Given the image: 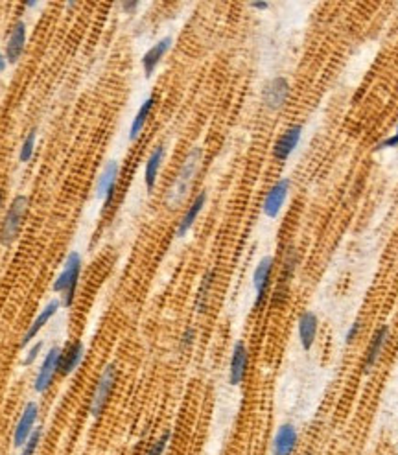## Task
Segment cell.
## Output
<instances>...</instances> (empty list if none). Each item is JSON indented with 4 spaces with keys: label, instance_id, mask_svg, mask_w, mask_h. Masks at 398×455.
<instances>
[{
    "label": "cell",
    "instance_id": "1",
    "mask_svg": "<svg viewBox=\"0 0 398 455\" xmlns=\"http://www.w3.org/2000/svg\"><path fill=\"white\" fill-rule=\"evenodd\" d=\"M205 152L201 146L190 147L189 153L184 155L183 163L179 166L175 177L170 183V186L164 192V205L170 210H177L179 207H183L184 201L189 199L192 186H194L196 179L199 175V170L203 166Z\"/></svg>",
    "mask_w": 398,
    "mask_h": 455
},
{
    "label": "cell",
    "instance_id": "2",
    "mask_svg": "<svg viewBox=\"0 0 398 455\" xmlns=\"http://www.w3.org/2000/svg\"><path fill=\"white\" fill-rule=\"evenodd\" d=\"M83 271V257L79 251H70L65 257L63 267L56 277L52 284V292L58 293L59 301L63 308H72L76 301V292H78L79 278Z\"/></svg>",
    "mask_w": 398,
    "mask_h": 455
},
{
    "label": "cell",
    "instance_id": "3",
    "mask_svg": "<svg viewBox=\"0 0 398 455\" xmlns=\"http://www.w3.org/2000/svg\"><path fill=\"white\" fill-rule=\"evenodd\" d=\"M28 209H30V198L26 194H19L11 199L4 220L0 223V244L4 247H10L19 238L24 220H26Z\"/></svg>",
    "mask_w": 398,
    "mask_h": 455
},
{
    "label": "cell",
    "instance_id": "4",
    "mask_svg": "<svg viewBox=\"0 0 398 455\" xmlns=\"http://www.w3.org/2000/svg\"><path fill=\"white\" fill-rule=\"evenodd\" d=\"M118 365L116 363H107L104 367V371L100 372L98 380L95 383V389L90 392V400H89V413L90 417H102L107 408V404L111 400V394L115 391L116 382H118Z\"/></svg>",
    "mask_w": 398,
    "mask_h": 455
},
{
    "label": "cell",
    "instance_id": "5",
    "mask_svg": "<svg viewBox=\"0 0 398 455\" xmlns=\"http://www.w3.org/2000/svg\"><path fill=\"white\" fill-rule=\"evenodd\" d=\"M298 251L294 246H289L282 255V264H280V273H278L277 278V286L273 289V293L269 295V303H271L273 308H282L286 301H288L289 295V286L294 282L295 275H297L298 269Z\"/></svg>",
    "mask_w": 398,
    "mask_h": 455
},
{
    "label": "cell",
    "instance_id": "6",
    "mask_svg": "<svg viewBox=\"0 0 398 455\" xmlns=\"http://www.w3.org/2000/svg\"><path fill=\"white\" fill-rule=\"evenodd\" d=\"M118 177H120V163L116 159H111L104 164L102 172H100L98 179H96L95 195L104 203V212L111 207L113 199L116 194V184H118Z\"/></svg>",
    "mask_w": 398,
    "mask_h": 455
},
{
    "label": "cell",
    "instance_id": "7",
    "mask_svg": "<svg viewBox=\"0 0 398 455\" xmlns=\"http://www.w3.org/2000/svg\"><path fill=\"white\" fill-rule=\"evenodd\" d=\"M273 273H275V258L262 257L258 260L255 271H253V288H255V308L262 310L269 298V288L273 282Z\"/></svg>",
    "mask_w": 398,
    "mask_h": 455
},
{
    "label": "cell",
    "instance_id": "8",
    "mask_svg": "<svg viewBox=\"0 0 398 455\" xmlns=\"http://www.w3.org/2000/svg\"><path fill=\"white\" fill-rule=\"evenodd\" d=\"M61 351H63L61 346H52L47 352L41 367L37 369V374L33 378V389L37 394H45L54 385V380L59 374V365H61Z\"/></svg>",
    "mask_w": 398,
    "mask_h": 455
},
{
    "label": "cell",
    "instance_id": "9",
    "mask_svg": "<svg viewBox=\"0 0 398 455\" xmlns=\"http://www.w3.org/2000/svg\"><path fill=\"white\" fill-rule=\"evenodd\" d=\"M289 93H292V87H289L288 78L275 76V78H271L264 85L262 105L269 113H278V111L284 109L286 104H288Z\"/></svg>",
    "mask_w": 398,
    "mask_h": 455
},
{
    "label": "cell",
    "instance_id": "10",
    "mask_svg": "<svg viewBox=\"0 0 398 455\" xmlns=\"http://www.w3.org/2000/svg\"><path fill=\"white\" fill-rule=\"evenodd\" d=\"M289 190H292V179L289 177H280L271 184V189L267 190L262 199V214L266 218H269V220L278 218V214L282 212L284 205H286Z\"/></svg>",
    "mask_w": 398,
    "mask_h": 455
},
{
    "label": "cell",
    "instance_id": "11",
    "mask_svg": "<svg viewBox=\"0 0 398 455\" xmlns=\"http://www.w3.org/2000/svg\"><path fill=\"white\" fill-rule=\"evenodd\" d=\"M303 131L304 127L301 124H292L278 135V138L273 144V159L277 163H286L294 155V152L301 144V138H303Z\"/></svg>",
    "mask_w": 398,
    "mask_h": 455
},
{
    "label": "cell",
    "instance_id": "12",
    "mask_svg": "<svg viewBox=\"0 0 398 455\" xmlns=\"http://www.w3.org/2000/svg\"><path fill=\"white\" fill-rule=\"evenodd\" d=\"M389 337H391V330H389L388 325L378 326V328L374 330V334H372L371 341H369V345H367V352L365 356H363L362 363V371L365 376H369V374L374 371V367L378 365V361L382 358L383 351H385Z\"/></svg>",
    "mask_w": 398,
    "mask_h": 455
},
{
    "label": "cell",
    "instance_id": "13",
    "mask_svg": "<svg viewBox=\"0 0 398 455\" xmlns=\"http://www.w3.org/2000/svg\"><path fill=\"white\" fill-rule=\"evenodd\" d=\"M249 346L244 341H236L231 352V361H229V383L232 388H240L249 371Z\"/></svg>",
    "mask_w": 398,
    "mask_h": 455
},
{
    "label": "cell",
    "instance_id": "14",
    "mask_svg": "<svg viewBox=\"0 0 398 455\" xmlns=\"http://www.w3.org/2000/svg\"><path fill=\"white\" fill-rule=\"evenodd\" d=\"M39 411H41V409H39V404L33 402V400L32 402H28L26 406H24V409H22L21 417H19V420H17L15 429H13V446L19 448V450L24 446L28 437L35 431Z\"/></svg>",
    "mask_w": 398,
    "mask_h": 455
},
{
    "label": "cell",
    "instance_id": "15",
    "mask_svg": "<svg viewBox=\"0 0 398 455\" xmlns=\"http://www.w3.org/2000/svg\"><path fill=\"white\" fill-rule=\"evenodd\" d=\"M26 39H28V28L24 21H17L11 26L8 39H6L4 56L8 65H17L21 61L22 54L26 50Z\"/></svg>",
    "mask_w": 398,
    "mask_h": 455
},
{
    "label": "cell",
    "instance_id": "16",
    "mask_svg": "<svg viewBox=\"0 0 398 455\" xmlns=\"http://www.w3.org/2000/svg\"><path fill=\"white\" fill-rule=\"evenodd\" d=\"M59 308H61V301H59V298H54V301H50V303H48L45 308H41V312L35 315V319L30 323L28 330L24 332V335H22L21 349H26V345H32L33 341H35L37 335L41 334V330L45 328V326H47L48 323L54 319V317H56V314L59 312Z\"/></svg>",
    "mask_w": 398,
    "mask_h": 455
},
{
    "label": "cell",
    "instance_id": "17",
    "mask_svg": "<svg viewBox=\"0 0 398 455\" xmlns=\"http://www.w3.org/2000/svg\"><path fill=\"white\" fill-rule=\"evenodd\" d=\"M317 334H319V319H317L315 312H312V310L301 312L297 319V337L303 351L308 352L314 349Z\"/></svg>",
    "mask_w": 398,
    "mask_h": 455
},
{
    "label": "cell",
    "instance_id": "18",
    "mask_svg": "<svg viewBox=\"0 0 398 455\" xmlns=\"http://www.w3.org/2000/svg\"><path fill=\"white\" fill-rule=\"evenodd\" d=\"M207 199H209L207 190H199L198 194L192 198V201H190L186 210H184L183 216H181V220L177 221V227H175V236H177V238H184V236L192 230V227H194L196 221H198L199 214L203 212Z\"/></svg>",
    "mask_w": 398,
    "mask_h": 455
},
{
    "label": "cell",
    "instance_id": "19",
    "mask_svg": "<svg viewBox=\"0 0 398 455\" xmlns=\"http://www.w3.org/2000/svg\"><path fill=\"white\" fill-rule=\"evenodd\" d=\"M298 446V429L295 424H280L273 435V455H294Z\"/></svg>",
    "mask_w": 398,
    "mask_h": 455
},
{
    "label": "cell",
    "instance_id": "20",
    "mask_svg": "<svg viewBox=\"0 0 398 455\" xmlns=\"http://www.w3.org/2000/svg\"><path fill=\"white\" fill-rule=\"evenodd\" d=\"M173 45L172 37H163V39H159L157 42H153L152 47L148 48V52L142 56V68H144V76L148 79L152 78L157 67L161 65V61L164 59L168 52H170V48Z\"/></svg>",
    "mask_w": 398,
    "mask_h": 455
},
{
    "label": "cell",
    "instance_id": "21",
    "mask_svg": "<svg viewBox=\"0 0 398 455\" xmlns=\"http://www.w3.org/2000/svg\"><path fill=\"white\" fill-rule=\"evenodd\" d=\"M164 157H166V146L164 144H157L148 155L146 164H144V184H146L148 194H152L155 186H157L159 172H161V166L164 163Z\"/></svg>",
    "mask_w": 398,
    "mask_h": 455
},
{
    "label": "cell",
    "instance_id": "22",
    "mask_svg": "<svg viewBox=\"0 0 398 455\" xmlns=\"http://www.w3.org/2000/svg\"><path fill=\"white\" fill-rule=\"evenodd\" d=\"M85 358V345L81 340H74L67 343L61 351V365H59V374L61 376H70L72 372L78 371L81 361Z\"/></svg>",
    "mask_w": 398,
    "mask_h": 455
},
{
    "label": "cell",
    "instance_id": "23",
    "mask_svg": "<svg viewBox=\"0 0 398 455\" xmlns=\"http://www.w3.org/2000/svg\"><path fill=\"white\" fill-rule=\"evenodd\" d=\"M155 105H157V96L155 95H150L142 102L138 111H136V115L133 116L132 126H129V135H127L129 142H136L141 138L142 131L146 127L148 120H150V116H152L153 109H155Z\"/></svg>",
    "mask_w": 398,
    "mask_h": 455
},
{
    "label": "cell",
    "instance_id": "24",
    "mask_svg": "<svg viewBox=\"0 0 398 455\" xmlns=\"http://www.w3.org/2000/svg\"><path fill=\"white\" fill-rule=\"evenodd\" d=\"M216 284V269H207L201 277V282L198 286L194 297V308L199 315L205 314L209 310L210 297H212V289Z\"/></svg>",
    "mask_w": 398,
    "mask_h": 455
},
{
    "label": "cell",
    "instance_id": "25",
    "mask_svg": "<svg viewBox=\"0 0 398 455\" xmlns=\"http://www.w3.org/2000/svg\"><path fill=\"white\" fill-rule=\"evenodd\" d=\"M35 146H37V129H30L24 136V141L21 144V150H19V161L22 164H26L32 161L33 153H35Z\"/></svg>",
    "mask_w": 398,
    "mask_h": 455
},
{
    "label": "cell",
    "instance_id": "26",
    "mask_svg": "<svg viewBox=\"0 0 398 455\" xmlns=\"http://www.w3.org/2000/svg\"><path fill=\"white\" fill-rule=\"evenodd\" d=\"M170 440H172V429H164L163 433L159 435L157 439L148 446V450L144 452V455H164L168 445H170Z\"/></svg>",
    "mask_w": 398,
    "mask_h": 455
},
{
    "label": "cell",
    "instance_id": "27",
    "mask_svg": "<svg viewBox=\"0 0 398 455\" xmlns=\"http://www.w3.org/2000/svg\"><path fill=\"white\" fill-rule=\"evenodd\" d=\"M41 440H42V428H35V431L28 437V440L21 448V455H35L37 448L41 446Z\"/></svg>",
    "mask_w": 398,
    "mask_h": 455
},
{
    "label": "cell",
    "instance_id": "28",
    "mask_svg": "<svg viewBox=\"0 0 398 455\" xmlns=\"http://www.w3.org/2000/svg\"><path fill=\"white\" fill-rule=\"evenodd\" d=\"M196 337H198V330H196L194 326H186V328L183 330L181 337H179V349L183 352L190 351V349L194 346Z\"/></svg>",
    "mask_w": 398,
    "mask_h": 455
},
{
    "label": "cell",
    "instance_id": "29",
    "mask_svg": "<svg viewBox=\"0 0 398 455\" xmlns=\"http://www.w3.org/2000/svg\"><path fill=\"white\" fill-rule=\"evenodd\" d=\"M42 346H45V341L42 340L33 341L32 346L28 349L26 356H24V360H22V365H32V363H35V360L39 358V354H41Z\"/></svg>",
    "mask_w": 398,
    "mask_h": 455
},
{
    "label": "cell",
    "instance_id": "30",
    "mask_svg": "<svg viewBox=\"0 0 398 455\" xmlns=\"http://www.w3.org/2000/svg\"><path fill=\"white\" fill-rule=\"evenodd\" d=\"M362 328H363V323L360 319H356L354 323H351V326H349V330H347L345 334V345L351 346L354 341L360 337V334H362Z\"/></svg>",
    "mask_w": 398,
    "mask_h": 455
},
{
    "label": "cell",
    "instance_id": "31",
    "mask_svg": "<svg viewBox=\"0 0 398 455\" xmlns=\"http://www.w3.org/2000/svg\"><path fill=\"white\" fill-rule=\"evenodd\" d=\"M398 146V126L397 129H395V133L391 136H388V138H383V141H380L374 146V152H383V150H391V147H397Z\"/></svg>",
    "mask_w": 398,
    "mask_h": 455
},
{
    "label": "cell",
    "instance_id": "32",
    "mask_svg": "<svg viewBox=\"0 0 398 455\" xmlns=\"http://www.w3.org/2000/svg\"><path fill=\"white\" fill-rule=\"evenodd\" d=\"M138 6H141V2H135V0H132V2H122L120 8H122V11L126 13V15H133V13L138 10Z\"/></svg>",
    "mask_w": 398,
    "mask_h": 455
},
{
    "label": "cell",
    "instance_id": "33",
    "mask_svg": "<svg viewBox=\"0 0 398 455\" xmlns=\"http://www.w3.org/2000/svg\"><path fill=\"white\" fill-rule=\"evenodd\" d=\"M253 8V10H257V11H266V10H269V2H251V4H249Z\"/></svg>",
    "mask_w": 398,
    "mask_h": 455
},
{
    "label": "cell",
    "instance_id": "34",
    "mask_svg": "<svg viewBox=\"0 0 398 455\" xmlns=\"http://www.w3.org/2000/svg\"><path fill=\"white\" fill-rule=\"evenodd\" d=\"M6 67H8V61H6V56H4V52H0V74L4 72Z\"/></svg>",
    "mask_w": 398,
    "mask_h": 455
},
{
    "label": "cell",
    "instance_id": "35",
    "mask_svg": "<svg viewBox=\"0 0 398 455\" xmlns=\"http://www.w3.org/2000/svg\"><path fill=\"white\" fill-rule=\"evenodd\" d=\"M2 201H4V192L0 190V205H2Z\"/></svg>",
    "mask_w": 398,
    "mask_h": 455
},
{
    "label": "cell",
    "instance_id": "36",
    "mask_svg": "<svg viewBox=\"0 0 398 455\" xmlns=\"http://www.w3.org/2000/svg\"><path fill=\"white\" fill-rule=\"evenodd\" d=\"M303 455H315V454H314V452H312V450H306V452H304Z\"/></svg>",
    "mask_w": 398,
    "mask_h": 455
}]
</instances>
